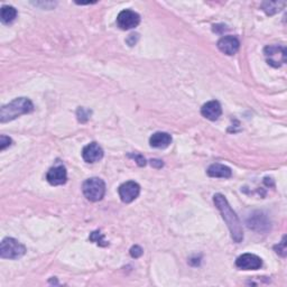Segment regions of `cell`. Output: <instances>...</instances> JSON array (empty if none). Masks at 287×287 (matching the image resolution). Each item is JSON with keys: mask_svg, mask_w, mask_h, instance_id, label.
<instances>
[{"mask_svg": "<svg viewBox=\"0 0 287 287\" xmlns=\"http://www.w3.org/2000/svg\"><path fill=\"white\" fill-rule=\"evenodd\" d=\"M83 194L91 202H98L102 200L105 193V184L99 177H91L83 183Z\"/></svg>", "mask_w": 287, "mask_h": 287, "instance_id": "obj_3", "label": "cell"}, {"mask_svg": "<svg viewBox=\"0 0 287 287\" xmlns=\"http://www.w3.org/2000/svg\"><path fill=\"white\" fill-rule=\"evenodd\" d=\"M129 157H132L134 159H136V162L137 164L139 166H145L146 165V161H145V158H144L141 155H137V154H129Z\"/></svg>", "mask_w": 287, "mask_h": 287, "instance_id": "obj_22", "label": "cell"}, {"mask_svg": "<svg viewBox=\"0 0 287 287\" xmlns=\"http://www.w3.org/2000/svg\"><path fill=\"white\" fill-rule=\"evenodd\" d=\"M140 23V17L137 13L132 12L130 9L122 10L117 17V25L118 27L124 30H128L137 27Z\"/></svg>", "mask_w": 287, "mask_h": 287, "instance_id": "obj_6", "label": "cell"}, {"mask_svg": "<svg viewBox=\"0 0 287 287\" xmlns=\"http://www.w3.org/2000/svg\"><path fill=\"white\" fill-rule=\"evenodd\" d=\"M46 180L47 182H49L51 185H54V187H56V185L65 184L67 180L65 167L58 165L50 168V171L46 174Z\"/></svg>", "mask_w": 287, "mask_h": 287, "instance_id": "obj_10", "label": "cell"}, {"mask_svg": "<svg viewBox=\"0 0 287 287\" xmlns=\"http://www.w3.org/2000/svg\"><path fill=\"white\" fill-rule=\"evenodd\" d=\"M142 253H144V250L141 249V247L137 246V244H136V246H132L131 249H130V256L132 258H139L142 255Z\"/></svg>", "mask_w": 287, "mask_h": 287, "instance_id": "obj_21", "label": "cell"}, {"mask_svg": "<svg viewBox=\"0 0 287 287\" xmlns=\"http://www.w3.org/2000/svg\"><path fill=\"white\" fill-rule=\"evenodd\" d=\"M240 46V42L235 36H225L218 42V49L227 55H235Z\"/></svg>", "mask_w": 287, "mask_h": 287, "instance_id": "obj_9", "label": "cell"}, {"mask_svg": "<svg viewBox=\"0 0 287 287\" xmlns=\"http://www.w3.org/2000/svg\"><path fill=\"white\" fill-rule=\"evenodd\" d=\"M269 65L279 67L286 62V49L280 45H269L264 51Z\"/></svg>", "mask_w": 287, "mask_h": 287, "instance_id": "obj_5", "label": "cell"}, {"mask_svg": "<svg viewBox=\"0 0 287 287\" xmlns=\"http://www.w3.org/2000/svg\"><path fill=\"white\" fill-rule=\"evenodd\" d=\"M82 157L87 163L99 162L103 157L102 148L97 142H91L83 148Z\"/></svg>", "mask_w": 287, "mask_h": 287, "instance_id": "obj_11", "label": "cell"}, {"mask_svg": "<svg viewBox=\"0 0 287 287\" xmlns=\"http://www.w3.org/2000/svg\"><path fill=\"white\" fill-rule=\"evenodd\" d=\"M201 114L204 118L211 121H216L219 119V117L222 114L221 105L218 101H209V102H206L203 107H202Z\"/></svg>", "mask_w": 287, "mask_h": 287, "instance_id": "obj_12", "label": "cell"}, {"mask_svg": "<svg viewBox=\"0 0 287 287\" xmlns=\"http://www.w3.org/2000/svg\"><path fill=\"white\" fill-rule=\"evenodd\" d=\"M34 110V104L27 98H17L0 109V122L12 121Z\"/></svg>", "mask_w": 287, "mask_h": 287, "instance_id": "obj_2", "label": "cell"}, {"mask_svg": "<svg viewBox=\"0 0 287 287\" xmlns=\"http://www.w3.org/2000/svg\"><path fill=\"white\" fill-rule=\"evenodd\" d=\"M285 239H286V237L283 238V241H281L279 244H277V246L274 247L276 253L281 255V256H283V257H285V255H286V241H285Z\"/></svg>", "mask_w": 287, "mask_h": 287, "instance_id": "obj_19", "label": "cell"}, {"mask_svg": "<svg viewBox=\"0 0 287 287\" xmlns=\"http://www.w3.org/2000/svg\"><path fill=\"white\" fill-rule=\"evenodd\" d=\"M236 266L242 270H257L263 266V260L254 254H243L237 258Z\"/></svg>", "mask_w": 287, "mask_h": 287, "instance_id": "obj_7", "label": "cell"}, {"mask_svg": "<svg viewBox=\"0 0 287 287\" xmlns=\"http://www.w3.org/2000/svg\"><path fill=\"white\" fill-rule=\"evenodd\" d=\"M78 119L80 120V121H82V122H84V121H87L89 118H90V115H91V111H89V110H87L86 108H79L78 109Z\"/></svg>", "mask_w": 287, "mask_h": 287, "instance_id": "obj_18", "label": "cell"}, {"mask_svg": "<svg viewBox=\"0 0 287 287\" xmlns=\"http://www.w3.org/2000/svg\"><path fill=\"white\" fill-rule=\"evenodd\" d=\"M210 177H221V178H229L232 175L231 169L222 165V164H212V165L206 171Z\"/></svg>", "mask_w": 287, "mask_h": 287, "instance_id": "obj_14", "label": "cell"}, {"mask_svg": "<svg viewBox=\"0 0 287 287\" xmlns=\"http://www.w3.org/2000/svg\"><path fill=\"white\" fill-rule=\"evenodd\" d=\"M172 142V137L167 132H155L150 139L151 146L154 148H166Z\"/></svg>", "mask_w": 287, "mask_h": 287, "instance_id": "obj_13", "label": "cell"}, {"mask_svg": "<svg viewBox=\"0 0 287 287\" xmlns=\"http://www.w3.org/2000/svg\"><path fill=\"white\" fill-rule=\"evenodd\" d=\"M285 6V3L283 2H266L263 4V10L267 15H274L276 13L280 12V9Z\"/></svg>", "mask_w": 287, "mask_h": 287, "instance_id": "obj_16", "label": "cell"}, {"mask_svg": "<svg viewBox=\"0 0 287 287\" xmlns=\"http://www.w3.org/2000/svg\"><path fill=\"white\" fill-rule=\"evenodd\" d=\"M140 193V187L136 182H126L119 188V196L122 202L125 203H130L134 200L138 198V195Z\"/></svg>", "mask_w": 287, "mask_h": 287, "instance_id": "obj_8", "label": "cell"}, {"mask_svg": "<svg viewBox=\"0 0 287 287\" xmlns=\"http://www.w3.org/2000/svg\"><path fill=\"white\" fill-rule=\"evenodd\" d=\"M90 240L95 242V243H98L99 246H108V242L104 240L103 239V236L101 235V233L99 231H94L91 233V236H90Z\"/></svg>", "mask_w": 287, "mask_h": 287, "instance_id": "obj_17", "label": "cell"}, {"mask_svg": "<svg viewBox=\"0 0 287 287\" xmlns=\"http://www.w3.org/2000/svg\"><path fill=\"white\" fill-rule=\"evenodd\" d=\"M10 145H12V139H10L9 137L4 136V135L0 137V150L2 151L6 150V148Z\"/></svg>", "mask_w": 287, "mask_h": 287, "instance_id": "obj_20", "label": "cell"}, {"mask_svg": "<svg viewBox=\"0 0 287 287\" xmlns=\"http://www.w3.org/2000/svg\"><path fill=\"white\" fill-rule=\"evenodd\" d=\"M17 17V10L13 6H3L2 14H0V19H2L3 24H10Z\"/></svg>", "mask_w": 287, "mask_h": 287, "instance_id": "obj_15", "label": "cell"}, {"mask_svg": "<svg viewBox=\"0 0 287 287\" xmlns=\"http://www.w3.org/2000/svg\"><path fill=\"white\" fill-rule=\"evenodd\" d=\"M151 164H152V166H156V167H162L163 166L162 161H158V159H152Z\"/></svg>", "mask_w": 287, "mask_h": 287, "instance_id": "obj_23", "label": "cell"}, {"mask_svg": "<svg viewBox=\"0 0 287 287\" xmlns=\"http://www.w3.org/2000/svg\"><path fill=\"white\" fill-rule=\"evenodd\" d=\"M213 202L218 210L221 212L223 220L226 221L228 228H229L233 241L237 243L241 242L243 240V230L241 222L239 220L236 212L231 209L229 202L227 201L225 195L220 193H218L213 196Z\"/></svg>", "mask_w": 287, "mask_h": 287, "instance_id": "obj_1", "label": "cell"}, {"mask_svg": "<svg viewBox=\"0 0 287 287\" xmlns=\"http://www.w3.org/2000/svg\"><path fill=\"white\" fill-rule=\"evenodd\" d=\"M26 253L24 244L14 238H5L0 244V257L6 259H18Z\"/></svg>", "mask_w": 287, "mask_h": 287, "instance_id": "obj_4", "label": "cell"}]
</instances>
